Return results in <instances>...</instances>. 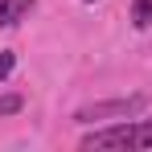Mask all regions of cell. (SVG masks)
I'll return each instance as SVG.
<instances>
[{
  "label": "cell",
  "instance_id": "cell-5",
  "mask_svg": "<svg viewBox=\"0 0 152 152\" xmlns=\"http://www.w3.org/2000/svg\"><path fill=\"white\" fill-rule=\"evenodd\" d=\"M21 107H25V99H21V95H0V115H17Z\"/></svg>",
  "mask_w": 152,
  "mask_h": 152
},
{
  "label": "cell",
  "instance_id": "cell-6",
  "mask_svg": "<svg viewBox=\"0 0 152 152\" xmlns=\"http://www.w3.org/2000/svg\"><path fill=\"white\" fill-rule=\"evenodd\" d=\"M12 66H17V53H12V50H0V82L12 74Z\"/></svg>",
  "mask_w": 152,
  "mask_h": 152
},
{
  "label": "cell",
  "instance_id": "cell-3",
  "mask_svg": "<svg viewBox=\"0 0 152 152\" xmlns=\"http://www.w3.org/2000/svg\"><path fill=\"white\" fill-rule=\"evenodd\" d=\"M33 4H37V0H0V25L12 29V25L29 12V8H33Z\"/></svg>",
  "mask_w": 152,
  "mask_h": 152
},
{
  "label": "cell",
  "instance_id": "cell-1",
  "mask_svg": "<svg viewBox=\"0 0 152 152\" xmlns=\"http://www.w3.org/2000/svg\"><path fill=\"white\" fill-rule=\"evenodd\" d=\"M86 152H103V148H152V119H119L111 127H99L91 136H82Z\"/></svg>",
  "mask_w": 152,
  "mask_h": 152
},
{
  "label": "cell",
  "instance_id": "cell-4",
  "mask_svg": "<svg viewBox=\"0 0 152 152\" xmlns=\"http://www.w3.org/2000/svg\"><path fill=\"white\" fill-rule=\"evenodd\" d=\"M132 21H136V29H152V0H136L132 4Z\"/></svg>",
  "mask_w": 152,
  "mask_h": 152
},
{
  "label": "cell",
  "instance_id": "cell-2",
  "mask_svg": "<svg viewBox=\"0 0 152 152\" xmlns=\"http://www.w3.org/2000/svg\"><path fill=\"white\" fill-rule=\"evenodd\" d=\"M148 107V95H127V99H107V103H86L78 107L74 119L78 124H95V119H132L136 111Z\"/></svg>",
  "mask_w": 152,
  "mask_h": 152
}]
</instances>
